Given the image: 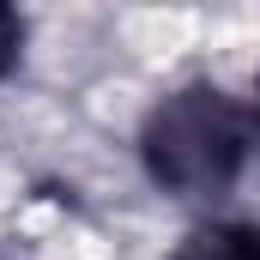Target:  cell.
<instances>
[{
    "mask_svg": "<svg viewBox=\"0 0 260 260\" xmlns=\"http://www.w3.org/2000/svg\"><path fill=\"white\" fill-rule=\"evenodd\" d=\"M248 145H254L248 109L212 79H194V85L157 97L139 121V164L176 200L230 194L248 164Z\"/></svg>",
    "mask_w": 260,
    "mask_h": 260,
    "instance_id": "6da1fadb",
    "label": "cell"
},
{
    "mask_svg": "<svg viewBox=\"0 0 260 260\" xmlns=\"http://www.w3.org/2000/svg\"><path fill=\"white\" fill-rule=\"evenodd\" d=\"M170 260H260V224H206Z\"/></svg>",
    "mask_w": 260,
    "mask_h": 260,
    "instance_id": "7a4b0ae2",
    "label": "cell"
},
{
    "mask_svg": "<svg viewBox=\"0 0 260 260\" xmlns=\"http://www.w3.org/2000/svg\"><path fill=\"white\" fill-rule=\"evenodd\" d=\"M18 49H24V18L12 6H0V79L18 67Z\"/></svg>",
    "mask_w": 260,
    "mask_h": 260,
    "instance_id": "3957f363",
    "label": "cell"
},
{
    "mask_svg": "<svg viewBox=\"0 0 260 260\" xmlns=\"http://www.w3.org/2000/svg\"><path fill=\"white\" fill-rule=\"evenodd\" d=\"M248 121H254V139H260V79H254V109H248Z\"/></svg>",
    "mask_w": 260,
    "mask_h": 260,
    "instance_id": "277c9868",
    "label": "cell"
}]
</instances>
